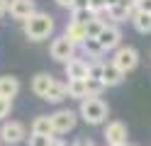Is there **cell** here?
<instances>
[{
	"label": "cell",
	"instance_id": "obj_18",
	"mask_svg": "<svg viewBox=\"0 0 151 146\" xmlns=\"http://www.w3.org/2000/svg\"><path fill=\"white\" fill-rule=\"evenodd\" d=\"M17 93H20V81L15 76H0V95L12 100Z\"/></svg>",
	"mask_w": 151,
	"mask_h": 146
},
{
	"label": "cell",
	"instance_id": "obj_8",
	"mask_svg": "<svg viewBox=\"0 0 151 146\" xmlns=\"http://www.w3.org/2000/svg\"><path fill=\"white\" fill-rule=\"evenodd\" d=\"M137 12V0H119L117 5L107 7V15H110V22H127L132 19V15Z\"/></svg>",
	"mask_w": 151,
	"mask_h": 146
},
{
	"label": "cell",
	"instance_id": "obj_15",
	"mask_svg": "<svg viewBox=\"0 0 151 146\" xmlns=\"http://www.w3.org/2000/svg\"><path fill=\"white\" fill-rule=\"evenodd\" d=\"M63 34L68 37L76 46H83V44H86V39H90V37H88V29H86V24H78V22H73V19H71L68 24H66Z\"/></svg>",
	"mask_w": 151,
	"mask_h": 146
},
{
	"label": "cell",
	"instance_id": "obj_19",
	"mask_svg": "<svg viewBox=\"0 0 151 146\" xmlns=\"http://www.w3.org/2000/svg\"><path fill=\"white\" fill-rule=\"evenodd\" d=\"M129 22L134 24V29L139 34H151V12H141V10H137V12L132 15Z\"/></svg>",
	"mask_w": 151,
	"mask_h": 146
},
{
	"label": "cell",
	"instance_id": "obj_28",
	"mask_svg": "<svg viewBox=\"0 0 151 146\" xmlns=\"http://www.w3.org/2000/svg\"><path fill=\"white\" fill-rule=\"evenodd\" d=\"M10 12V0H0V15Z\"/></svg>",
	"mask_w": 151,
	"mask_h": 146
},
{
	"label": "cell",
	"instance_id": "obj_27",
	"mask_svg": "<svg viewBox=\"0 0 151 146\" xmlns=\"http://www.w3.org/2000/svg\"><path fill=\"white\" fill-rule=\"evenodd\" d=\"M71 146H95V144H93V139H88V136H81V139H76Z\"/></svg>",
	"mask_w": 151,
	"mask_h": 146
},
{
	"label": "cell",
	"instance_id": "obj_11",
	"mask_svg": "<svg viewBox=\"0 0 151 146\" xmlns=\"http://www.w3.org/2000/svg\"><path fill=\"white\" fill-rule=\"evenodd\" d=\"M105 141H107V146L110 144H127V124L119 122V119L107 122V127H105Z\"/></svg>",
	"mask_w": 151,
	"mask_h": 146
},
{
	"label": "cell",
	"instance_id": "obj_17",
	"mask_svg": "<svg viewBox=\"0 0 151 146\" xmlns=\"http://www.w3.org/2000/svg\"><path fill=\"white\" fill-rule=\"evenodd\" d=\"M68 85V97L71 100H86V97H90V90H88V81H68L66 83Z\"/></svg>",
	"mask_w": 151,
	"mask_h": 146
},
{
	"label": "cell",
	"instance_id": "obj_14",
	"mask_svg": "<svg viewBox=\"0 0 151 146\" xmlns=\"http://www.w3.org/2000/svg\"><path fill=\"white\" fill-rule=\"evenodd\" d=\"M29 132H34V134H44V136H56L54 122H51V114H37L34 119H32Z\"/></svg>",
	"mask_w": 151,
	"mask_h": 146
},
{
	"label": "cell",
	"instance_id": "obj_13",
	"mask_svg": "<svg viewBox=\"0 0 151 146\" xmlns=\"http://www.w3.org/2000/svg\"><path fill=\"white\" fill-rule=\"evenodd\" d=\"M54 81H56V78H54L51 73H37V76L32 78V93L44 100L46 93H49V88L54 85Z\"/></svg>",
	"mask_w": 151,
	"mask_h": 146
},
{
	"label": "cell",
	"instance_id": "obj_23",
	"mask_svg": "<svg viewBox=\"0 0 151 146\" xmlns=\"http://www.w3.org/2000/svg\"><path fill=\"white\" fill-rule=\"evenodd\" d=\"M10 112H12V100L0 95V122H5L7 117H10Z\"/></svg>",
	"mask_w": 151,
	"mask_h": 146
},
{
	"label": "cell",
	"instance_id": "obj_10",
	"mask_svg": "<svg viewBox=\"0 0 151 146\" xmlns=\"http://www.w3.org/2000/svg\"><path fill=\"white\" fill-rule=\"evenodd\" d=\"M34 12H39L34 0H10V17L12 19L24 22V19H29Z\"/></svg>",
	"mask_w": 151,
	"mask_h": 146
},
{
	"label": "cell",
	"instance_id": "obj_33",
	"mask_svg": "<svg viewBox=\"0 0 151 146\" xmlns=\"http://www.w3.org/2000/svg\"><path fill=\"white\" fill-rule=\"evenodd\" d=\"M0 144H3V141H0Z\"/></svg>",
	"mask_w": 151,
	"mask_h": 146
},
{
	"label": "cell",
	"instance_id": "obj_32",
	"mask_svg": "<svg viewBox=\"0 0 151 146\" xmlns=\"http://www.w3.org/2000/svg\"><path fill=\"white\" fill-rule=\"evenodd\" d=\"M110 146H129V144H110Z\"/></svg>",
	"mask_w": 151,
	"mask_h": 146
},
{
	"label": "cell",
	"instance_id": "obj_30",
	"mask_svg": "<svg viewBox=\"0 0 151 146\" xmlns=\"http://www.w3.org/2000/svg\"><path fill=\"white\" fill-rule=\"evenodd\" d=\"M54 3L59 5V7H68V10H71V5H73V0H54Z\"/></svg>",
	"mask_w": 151,
	"mask_h": 146
},
{
	"label": "cell",
	"instance_id": "obj_4",
	"mask_svg": "<svg viewBox=\"0 0 151 146\" xmlns=\"http://www.w3.org/2000/svg\"><path fill=\"white\" fill-rule=\"evenodd\" d=\"M27 139V129H24V124L22 122H15V119H10V122H3L0 124V141L3 144H7V146H15V144H22Z\"/></svg>",
	"mask_w": 151,
	"mask_h": 146
},
{
	"label": "cell",
	"instance_id": "obj_25",
	"mask_svg": "<svg viewBox=\"0 0 151 146\" xmlns=\"http://www.w3.org/2000/svg\"><path fill=\"white\" fill-rule=\"evenodd\" d=\"M86 7H90V0H73L71 12H73V10H86Z\"/></svg>",
	"mask_w": 151,
	"mask_h": 146
},
{
	"label": "cell",
	"instance_id": "obj_21",
	"mask_svg": "<svg viewBox=\"0 0 151 146\" xmlns=\"http://www.w3.org/2000/svg\"><path fill=\"white\" fill-rule=\"evenodd\" d=\"M98 15L93 12L90 7H86V10H73V22H78V24H88L90 19H95Z\"/></svg>",
	"mask_w": 151,
	"mask_h": 146
},
{
	"label": "cell",
	"instance_id": "obj_22",
	"mask_svg": "<svg viewBox=\"0 0 151 146\" xmlns=\"http://www.w3.org/2000/svg\"><path fill=\"white\" fill-rule=\"evenodd\" d=\"M49 141H51V136H44V134H29L27 136V146H49Z\"/></svg>",
	"mask_w": 151,
	"mask_h": 146
},
{
	"label": "cell",
	"instance_id": "obj_5",
	"mask_svg": "<svg viewBox=\"0 0 151 146\" xmlns=\"http://www.w3.org/2000/svg\"><path fill=\"white\" fill-rule=\"evenodd\" d=\"M49 54H51L54 61L66 63V61H71V58L76 56V44H73L66 34H63V37H56L54 42H51V46H49Z\"/></svg>",
	"mask_w": 151,
	"mask_h": 146
},
{
	"label": "cell",
	"instance_id": "obj_2",
	"mask_svg": "<svg viewBox=\"0 0 151 146\" xmlns=\"http://www.w3.org/2000/svg\"><path fill=\"white\" fill-rule=\"evenodd\" d=\"M107 112H110V107H107V102L102 100L100 95H90V97H86V100H81V107H78L81 119L86 124H93V127L105 122Z\"/></svg>",
	"mask_w": 151,
	"mask_h": 146
},
{
	"label": "cell",
	"instance_id": "obj_12",
	"mask_svg": "<svg viewBox=\"0 0 151 146\" xmlns=\"http://www.w3.org/2000/svg\"><path fill=\"white\" fill-rule=\"evenodd\" d=\"M124 76H127V73H122L112 61H105V66H102V78H100V81H102V85H105V88H117V85H122Z\"/></svg>",
	"mask_w": 151,
	"mask_h": 146
},
{
	"label": "cell",
	"instance_id": "obj_20",
	"mask_svg": "<svg viewBox=\"0 0 151 146\" xmlns=\"http://www.w3.org/2000/svg\"><path fill=\"white\" fill-rule=\"evenodd\" d=\"M83 54H86L90 61H100L102 54H105V49L98 39H86V44H83Z\"/></svg>",
	"mask_w": 151,
	"mask_h": 146
},
{
	"label": "cell",
	"instance_id": "obj_3",
	"mask_svg": "<svg viewBox=\"0 0 151 146\" xmlns=\"http://www.w3.org/2000/svg\"><path fill=\"white\" fill-rule=\"evenodd\" d=\"M112 63H115L122 73H129L139 66V51L134 46H119L112 51Z\"/></svg>",
	"mask_w": 151,
	"mask_h": 146
},
{
	"label": "cell",
	"instance_id": "obj_31",
	"mask_svg": "<svg viewBox=\"0 0 151 146\" xmlns=\"http://www.w3.org/2000/svg\"><path fill=\"white\" fill-rule=\"evenodd\" d=\"M119 0H107V7H112V5H117Z\"/></svg>",
	"mask_w": 151,
	"mask_h": 146
},
{
	"label": "cell",
	"instance_id": "obj_26",
	"mask_svg": "<svg viewBox=\"0 0 151 146\" xmlns=\"http://www.w3.org/2000/svg\"><path fill=\"white\" fill-rule=\"evenodd\" d=\"M137 10H141V12H151V0H137Z\"/></svg>",
	"mask_w": 151,
	"mask_h": 146
},
{
	"label": "cell",
	"instance_id": "obj_9",
	"mask_svg": "<svg viewBox=\"0 0 151 146\" xmlns=\"http://www.w3.org/2000/svg\"><path fill=\"white\" fill-rule=\"evenodd\" d=\"M98 42L102 44L105 51H115V49H119L122 46V32H119V27L115 22L105 24V29H102L100 37H98Z\"/></svg>",
	"mask_w": 151,
	"mask_h": 146
},
{
	"label": "cell",
	"instance_id": "obj_1",
	"mask_svg": "<svg viewBox=\"0 0 151 146\" xmlns=\"http://www.w3.org/2000/svg\"><path fill=\"white\" fill-rule=\"evenodd\" d=\"M54 17L49 12H34L29 19L22 22V29H24V37L29 42H44L54 34Z\"/></svg>",
	"mask_w": 151,
	"mask_h": 146
},
{
	"label": "cell",
	"instance_id": "obj_24",
	"mask_svg": "<svg viewBox=\"0 0 151 146\" xmlns=\"http://www.w3.org/2000/svg\"><path fill=\"white\" fill-rule=\"evenodd\" d=\"M90 10H93L95 15L105 12V10H107V0H90Z\"/></svg>",
	"mask_w": 151,
	"mask_h": 146
},
{
	"label": "cell",
	"instance_id": "obj_6",
	"mask_svg": "<svg viewBox=\"0 0 151 146\" xmlns=\"http://www.w3.org/2000/svg\"><path fill=\"white\" fill-rule=\"evenodd\" d=\"M78 112H73V110H66V107H61V110H56L51 114V122H54V129L56 134H68L76 129V124H78Z\"/></svg>",
	"mask_w": 151,
	"mask_h": 146
},
{
	"label": "cell",
	"instance_id": "obj_7",
	"mask_svg": "<svg viewBox=\"0 0 151 146\" xmlns=\"http://www.w3.org/2000/svg\"><path fill=\"white\" fill-rule=\"evenodd\" d=\"M63 73L68 81H88L90 78V61L86 58H71V61L63 63Z\"/></svg>",
	"mask_w": 151,
	"mask_h": 146
},
{
	"label": "cell",
	"instance_id": "obj_29",
	"mask_svg": "<svg viewBox=\"0 0 151 146\" xmlns=\"http://www.w3.org/2000/svg\"><path fill=\"white\" fill-rule=\"evenodd\" d=\"M49 146H66V141L61 139V136H51V141H49Z\"/></svg>",
	"mask_w": 151,
	"mask_h": 146
},
{
	"label": "cell",
	"instance_id": "obj_16",
	"mask_svg": "<svg viewBox=\"0 0 151 146\" xmlns=\"http://www.w3.org/2000/svg\"><path fill=\"white\" fill-rule=\"evenodd\" d=\"M66 97H68V85H66V83H61L59 78H56V81H54V85L49 88V93H46V97H44V100H46V102L59 105V102H63V100H66Z\"/></svg>",
	"mask_w": 151,
	"mask_h": 146
}]
</instances>
